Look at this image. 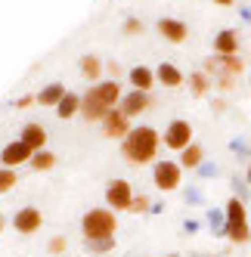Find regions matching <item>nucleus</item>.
<instances>
[{
    "label": "nucleus",
    "mask_w": 251,
    "mask_h": 257,
    "mask_svg": "<svg viewBox=\"0 0 251 257\" xmlns=\"http://www.w3.org/2000/svg\"><path fill=\"white\" fill-rule=\"evenodd\" d=\"M158 146H161V137L155 127L140 124V127H131V134L121 140V155L131 164H149L158 155Z\"/></svg>",
    "instance_id": "nucleus-1"
},
{
    "label": "nucleus",
    "mask_w": 251,
    "mask_h": 257,
    "mask_svg": "<svg viewBox=\"0 0 251 257\" xmlns=\"http://www.w3.org/2000/svg\"><path fill=\"white\" fill-rule=\"evenodd\" d=\"M121 102V87L118 81H99L81 96V118L84 121H102L109 108Z\"/></svg>",
    "instance_id": "nucleus-2"
},
{
    "label": "nucleus",
    "mask_w": 251,
    "mask_h": 257,
    "mask_svg": "<svg viewBox=\"0 0 251 257\" xmlns=\"http://www.w3.org/2000/svg\"><path fill=\"white\" fill-rule=\"evenodd\" d=\"M223 214H226V238L232 245H245L251 242V223H248V208L245 201L229 195L226 205H223Z\"/></svg>",
    "instance_id": "nucleus-3"
},
{
    "label": "nucleus",
    "mask_w": 251,
    "mask_h": 257,
    "mask_svg": "<svg viewBox=\"0 0 251 257\" xmlns=\"http://www.w3.org/2000/svg\"><path fill=\"white\" fill-rule=\"evenodd\" d=\"M115 229H118V217L112 208H90L81 217L84 238H112Z\"/></svg>",
    "instance_id": "nucleus-4"
},
{
    "label": "nucleus",
    "mask_w": 251,
    "mask_h": 257,
    "mask_svg": "<svg viewBox=\"0 0 251 257\" xmlns=\"http://www.w3.org/2000/svg\"><path fill=\"white\" fill-rule=\"evenodd\" d=\"M152 183L161 189V192H174V189H180V183H183V168H180V161H155V168H152Z\"/></svg>",
    "instance_id": "nucleus-5"
},
{
    "label": "nucleus",
    "mask_w": 251,
    "mask_h": 257,
    "mask_svg": "<svg viewBox=\"0 0 251 257\" xmlns=\"http://www.w3.org/2000/svg\"><path fill=\"white\" fill-rule=\"evenodd\" d=\"M161 143H165L171 152H183L186 146L192 143V124L186 118H174L165 127V134H161Z\"/></svg>",
    "instance_id": "nucleus-6"
},
{
    "label": "nucleus",
    "mask_w": 251,
    "mask_h": 257,
    "mask_svg": "<svg viewBox=\"0 0 251 257\" xmlns=\"http://www.w3.org/2000/svg\"><path fill=\"white\" fill-rule=\"evenodd\" d=\"M105 205H109L112 211H131L134 186L128 180H109V186H105Z\"/></svg>",
    "instance_id": "nucleus-7"
},
{
    "label": "nucleus",
    "mask_w": 251,
    "mask_h": 257,
    "mask_svg": "<svg viewBox=\"0 0 251 257\" xmlns=\"http://www.w3.org/2000/svg\"><path fill=\"white\" fill-rule=\"evenodd\" d=\"M99 124H102V134L109 137V140H124V137L131 134V118L124 115L121 108H109Z\"/></svg>",
    "instance_id": "nucleus-8"
},
{
    "label": "nucleus",
    "mask_w": 251,
    "mask_h": 257,
    "mask_svg": "<svg viewBox=\"0 0 251 257\" xmlns=\"http://www.w3.org/2000/svg\"><path fill=\"white\" fill-rule=\"evenodd\" d=\"M44 226V214L38 211V208H19V211H16V217H13V229L16 232H22V235H34V232H38Z\"/></svg>",
    "instance_id": "nucleus-9"
},
{
    "label": "nucleus",
    "mask_w": 251,
    "mask_h": 257,
    "mask_svg": "<svg viewBox=\"0 0 251 257\" xmlns=\"http://www.w3.org/2000/svg\"><path fill=\"white\" fill-rule=\"evenodd\" d=\"M31 149H28V146L22 143V140H13V143H7L4 146V149H0V164H4V168H19V164H28L31 161Z\"/></svg>",
    "instance_id": "nucleus-10"
},
{
    "label": "nucleus",
    "mask_w": 251,
    "mask_h": 257,
    "mask_svg": "<svg viewBox=\"0 0 251 257\" xmlns=\"http://www.w3.org/2000/svg\"><path fill=\"white\" fill-rule=\"evenodd\" d=\"M149 105H152V96L146 93V90H131V93H124V96H121V112L128 115V118L143 115Z\"/></svg>",
    "instance_id": "nucleus-11"
},
{
    "label": "nucleus",
    "mask_w": 251,
    "mask_h": 257,
    "mask_svg": "<svg viewBox=\"0 0 251 257\" xmlns=\"http://www.w3.org/2000/svg\"><path fill=\"white\" fill-rule=\"evenodd\" d=\"M158 34L165 41H171V44H183L186 41V34H189V28H186V22H180V19H171V16H165V19H158Z\"/></svg>",
    "instance_id": "nucleus-12"
},
{
    "label": "nucleus",
    "mask_w": 251,
    "mask_h": 257,
    "mask_svg": "<svg viewBox=\"0 0 251 257\" xmlns=\"http://www.w3.org/2000/svg\"><path fill=\"white\" fill-rule=\"evenodd\" d=\"M214 53H217V56H236L239 53V34L232 28L217 31L214 34Z\"/></svg>",
    "instance_id": "nucleus-13"
},
{
    "label": "nucleus",
    "mask_w": 251,
    "mask_h": 257,
    "mask_svg": "<svg viewBox=\"0 0 251 257\" xmlns=\"http://www.w3.org/2000/svg\"><path fill=\"white\" fill-rule=\"evenodd\" d=\"M19 140L28 146L31 152H41V149H47V131H44L41 124H34V121L22 127V137H19Z\"/></svg>",
    "instance_id": "nucleus-14"
},
{
    "label": "nucleus",
    "mask_w": 251,
    "mask_h": 257,
    "mask_svg": "<svg viewBox=\"0 0 251 257\" xmlns=\"http://www.w3.org/2000/svg\"><path fill=\"white\" fill-rule=\"evenodd\" d=\"M128 81H131L134 90H146V93H149V90L155 87V71L149 65H134L131 75H128Z\"/></svg>",
    "instance_id": "nucleus-15"
},
{
    "label": "nucleus",
    "mask_w": 251,
    "mask_h": 257,
    "mask_svg": "<svg viewBox=\"0 0 251 257\" xmlns=\"http://www.w3.org/2000/svg\"><path fill=\"white\" fill-rule=\"evenodd\" d=\"M155 81L174 90V87H180V84H183V71L177 68V65H171V62H161V65L155 68Z\"/></svg>",
    "instance_id": "nucleus-16"
},
{
    "label": "nucleus",
    "mask_w": 251,
    "mask_h": 257,
    "mask_svg": "<svg viewBox=\"0 0 251 257\" xmlns=\"http://www.w3.org/2000/svg\"><path fill=\"white\" fill-rule=\"evenodd\" d=\"M202 161H205V149H202L199 143H189L186 149L180 152V168L183 171H199Z\"/></svg>",
    "instance_id": "nucleus-17"
},
{
    "label": "nucleus",
    "mask_w": 251,
    "mask_h": 257,
    "mask_svg": "<svg viewBox=\"0 0 251 257\" xmlns=\"http://www.w3.org/2000/svg\"><path fill=\"white\" fill-rule=\"evenodd\" d=\"M81 75H84L87 81L99 84V75H102V62H99V56H93V53L81 56Z\"/></svg>",
    "instance_id": "nucleus-18"
},
{
    "label": "nucleus",
    "mask_w": 251,
    "mask_h": 257,
    "mask_svg": "<svg viewBox=\"0 0 251 257\" xmlns=\"http://www.w3.org/2000/svg\"><path fill=\"white\" fill-rule=\"evenodd\" d=\"M65 93H68V90H65L62 84H47V87H44L34 99H38L41 105H59V99H62Z\"/></svg>",
    "instance_id": "nucleus-19"
},
{
    "label": "nucleus",
    "mask_w": 251,
    "mask_h": 257,
    "mask_svg": "<svg viewBox=\"0 0 251 257\" xmlns=\"http://www.w3.org/2000/svg\"><path fill=\"white\" fill-rule=\"evenodd\" d=\"M56 115L65 121V118H71V115H81V96H75V93H65L62 99H59V105H56Z\"/></svg>",
    "instance_id": "nucleus-20"
},
{
    "label": "nucleus",
    "mask_w": 251,
    "mask_h": 257,
    "mask_svg": "<svg viewBox=\"0 0 251 257\" xmlns=\"http://www.w3.org/2000/svg\"><path fill=\"white\" fill-rule=\"evenodd\" d=\"M28 168L31 171H53V168H56V155H53L50 149H41V152H34L31 155V161H28Z\"/></svg>",
    "instance_id": "nucleus-21"
},
{
    "label": "nucleus",
    "mask_w": 251,
    "mask_h": 257,
    "mask_svg": "<svg viewBox=\"0 0 251 257\" xmlns=\"http://www.w3.org/2000/svg\"><path fill=\"white\" fill-rule=\"evenodd\" d=\"M208 229H211V235H226V214L220 211V208H208Z\"/></svg>",
    "instance_id": "nucleus-22"
},
{
    "label": "nucleus",
    "mask_w": 251,
    "mask_h": 257,
    "mask_svg": "<svg viewBox=\"0 0 251 257\" xmlns=\"http://www.w3.org/2000/svg\"><path fill=\"white\" fill-rule=\"evenodd\" d=\"M189 87H192V96H205L208 90H211L208 71H192V75H189Z\"/></svg>",
    "instance_id": "nucleus-23"
},
{
    "label": "nucleus",
    "mask_w": 251,
    "mask_h": 257,
    "mask_svg": "<svg viewBox=\"0 0 251 257\" xmlns=\"http://www.w3.org/2000/svg\"><path fill=\"white\" fill-rule=\"evenodd\" d=\"M84 245L90 254H109L115 248V235L112 238H84Z\"/></svg>",
    "instance_id": "nucleus-24"
},
{
    "label": "nucleus",
    "mask_w": 251,
    "mask_h": 257,
    "mask_svg": "<svg viewBox=\"0 0 251 257\" xmlns=\"http://www.w3.org/2000/svg\"><path fill=\"white\" fill-rule=\"evenodd\" d=\"M16 183H19V174H16L13 168H0V195H7Z\"/></svg>",
    "instance_id": "nucleus-25"
},
{
    "label": "nucleus",
    "mask_w": 251,
    "mask_h": 257,
    "mask_svg": "<svg viewBox=\"0 0 251 257\" xmlns=\"http://www.w3.org/2000/svg\"><path fill=\"white\" fill-rule=\"evenodd\" d=\"M65 248H68L65 235H53V238H50V245H47V251H50V254H56V257H62V254H65Z\"/></svg>",
    "instance_id": "nucleus-26"
},
{
    "label": "nucleus",
    "mask_w": 251,
    "mask_h": 257,
    "mask_svg": "<svg viewBox=\"0 0 251 257\" xmlns=\"http://www.w3.org/2000/svg\"><path fill=\"white\" fill-rule=\"evenodd\" d=\"M152 205H149V198L146 195H134V205H131V211L134 214H143V211H149Z\"/></svg>",
    "instance_id": "nucleus-27"
},
{
    "label": "nucleus",
    "mask_w": 251,
    "mask_h": 257,
    "mask_svg": "<svg viewBox=\"0 0 251 257\" xmlns=\"http://www.w3.org/2000/svg\"><path fill=\"white\" fill-rule=\"evenodd\" d=\"M232 189H236V198H248V183L245 180H239V177H232Z\"/></svg>",
    "instance_id": "nucleus-28"
},
{
    "label": "nucleus",
    "mask_w": 251,
    "mask_h": 257,
    "mask_svg": "<svg viewBox=\"0 0 251 257\" xmlns=\"http://www.w3.org/2000/svg\"><path fill=\"white\" fill-rule=\"evenodd\" d=\"M124 34H143V22L140 19H128L124 22Z\"/></svg>",
    "instance_id": "nucleus-29"
},
{
    "label": "nucleus",
    "mask_w": 251,
    "mask_h": 257,
    "mask_svg": "<svg viewBox=\"0 0 251 257\" xmlns=\"http://www.w3.org/2000/svg\"><path fill=\"white\" fill-rule=\"evenodd\" d=\"M183 229H186V232H199L202 223H199V220H183Z\"/></svg>",
    "instance_id": "nucleus-30"
},
{
    "label": "nucleus",
    "mask_w": 251,
    "mask_h": 257,
    "mask_svg": "<svg viewBox=\"0 0 251 257\" xmlns=\"http://www.w3.org/2000/svg\"><path fill=\"white\" fill-rule=\"evenodd\" d=\"M199 171H202L205 177H214V174H217V168H214V164H205V161L199 164Z\"/></svg>",
    "instance_id": "nucleus-31"
},
{
    "label": "nucleus",
    "mask_w": 251,
    "mask_h": 257,
    "mask_svg": "<svg viewBox=\"0 0 251 257\" xmlns=\"http://www.w3.org/2000/svg\"><path fill=\"white\" fill-rule=\"evenodd\" d=\"M31 102H38V99H34V96H22L19 102H16V108H28Z\"/></svg>",
    "instance_id": "nucleus-32"
},
{
    "label": "nucleus",
    "mask_w": 251,
    "mask_h": 257,
    "mask_svg": "<svg viewBox=\"0 0 251 257\" xmlns=\"http://www.w3.org/2000/svg\"><path fill=\"white\" fill-rule=\"evenodd\" d=\"M186 198H189V201H202V195H199V189H189V192H186Z\"/></svg>",
    "instance_id": "nucleus-33"
},
{
    "label": "nucleus",
    "mask_w": 251,
    "mask_h": 257,
    "mask_svg": "<svg viewBox=\"0 0 251 257\" xmlns=\"http://www.w3.org/2000/svg\"><path fill=\"white\" fill-rule=\"evenodd\" d=\"M211 4H217V7H232L236 0H211Z\"/></svg>",
    "instance_id": "nucleus-34"
},
{
    "label": "nucleus",
    "mask_w": 251,
    "mask_h": 257,
    "mask_svg": "<svg viewBox=\"0 0 251 257\" xmlns=\"http://www.w3.org/2000/svg\"><path fill=\"white\" fill-rule=\"evenodd\" d=\"M245 183L251 186V161H248V171H245Z\"/></svg>",
    "instance_id": "nucleus-35"
},
{
    "label": "nucleus",
    "mask_w": 251,
    "mask_h": 257,
    "mask_svg": "<svg viewBox=\"0 0 251 257\" xmlns=\"http://www.w3.org/2000/svg\"><path fill=\"white\" fill-rule=\"evenodd\" d=\"M4 226H7V217H4V214H0V232H4Z\"/></svg>",
    "instance_id": "nucleus-36"
},
{
    "label": "nucleus",
    "mask_w": 251,
    "mask_h": 257,
    "mask_svg": "<svg viewBox=\"0 0 251 257\" xmlns=\"http://www.w3.org/2000/svg\"><path fill=\"white\" fill-rule=\"evenodd\" d=\"M168 257H180V254H168Z\"/></svg>",
    "instance_id": "nucleus-37"
},
{
    "label": "nucleus",
    "mask_w": 251,
    "mask_h": 257,
    "mask_svg": "<svg viewBox=\"0 0 251 257\" xmlns=\"http://www.w3.org/2000/svg\"><path fill=\"white\" fill-rule=\"evenodd\" d=\"M248 84H251V78H248Z\"/></svg>",
    "instance_id": "nucleus-38"
}]
</instances>
